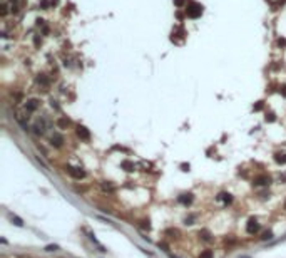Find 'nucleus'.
I'll return each instance as SVG.
<instances>
[{
    "label": "nucleus",
    "instance_id": "4",
    "mask_svg": "<svg viewBox=\"0 0 286 258\" xmlns=\"http://www.w3.org/2000/svg\"><path fill=\"white\" fill-rule=\"evenodd\" d=\"M269 183H271V178H269L268 174H259L253 179V184H254V186H268Z\"/></svg>",
    "mask_w": 286,
    "mask_h": 258
},
{
    "label": "nucleus",
    "instance_id": "16",
    "mask_svg": "<svg viewBox=\"0 0 286 258\" xmlns=\"http://www.w3.org/2000/svg\"><path fill=\"white\" fill-rule=\"evenodd\" d=\"M273 238V231H264L263 233V235H261V240H263V241H266V240H271Z\"/></svg>",
    "mask_w": 286,
    "mask_h": 258
},
{
    "label": "nucleus",
    "instance_id": "18",
    "mask_svg": "<svg viewBox=\"0 0 286 258\" xmlns=\"http://www.w3.org/2000/svg\"><path fill=\"white\" fill-rule=\"evenodd\" d=\"M7 15V3L2 2V17H5Z\"/></svg>",
    "mask_w": 286,
    "mask_h": 258
},
{
    "label": "nucleus",
    "instance_id": "13",
    "mask_svg": "<svg viewBox=\"0 0 286 258\" xmlns=\"http://www.w3.org/2000/svg\"><path fill=\"white\" fill-rule=\"evenodd\" d=\"M199 258H214L213 250H202L201 255H199Z\"/></svg>",
    "mask_w": 286,
    "mask_h": 258
},
{
    "label": "nucleus",
    "instance_id": "6",
    "mask_svg": "<svg viewBox=\"0 0 286 258\" xmlns=\"http://www.w3.org/2000/svg\"><path fill=\"white\" fill-rule=\"evenodd\" d=\"M39 106H40V101H37V99H28L25 102V111L27 112H35L37 109H39Z\"/></svg>",
    "mask_w": 286,
    "mask_h": 258
},
{
    "label": "nucleus",
    "instance_id": "10",
    "mask_svg": "<svg viewBox=\"0 0 286 258\" xmlns=\"http://www.w3.org/2000/svg\"><path fill=\"white\" fill-rule=\"evenodd\" d=\"M216 201H224V204H229L233 201V198H231V195H228V193H221V195L216 196Z\"/></svg>",
    "mask_w": 286,
    "mask_h": 258
},
{
    "label": "nucleus",
    "instance_id": "5",
    "mask_svg": "<svg viewBox=\"0 0 286 258\" xmlns=\"http://www.w3.org/2000/svg\"><path fill=\"white\" fill-rule=\"evenodd\" d=\"M65 142V139L64 136H62L60 133H54L52 136H50V144L52 146H55V147H62V144Z\"/></svg>",
    "mask_w": 286,
    "mask_h": 258
},
{
    "label": "nucleus",
    "instance_id": "12",
    "mask_svg": "<svg viewBox=\"0 0 286 258\" xmlns=\"http://www.w3.org/2000/svg\"><path fill=\"white\" fill-rule=\"evenodd\" d=\"M70 124V121L69 119H65V117H60L59 121H57V126H59L60 129H67V126Z\"/></svg>",
    "mask_w": 286,
    "mask_h": 258
},
{
    "label": "nucleus",
    "instance_id": "15",
    "mask_svg": "<svg viewBox=\"0 0 286 258\" xmlns=\"http://www.w3.org/2000/svg\"><path fill=\"white\" fill-rule=\"evenodd\" d=\"M10 12H14V14L19 12V3L15 2V0H10Z\"/></svg>",
    "mask_w": 286,
    "mask_h": 258
},
{
    "label": "nucleus",
    "instance_id": "17",
    "mask_svg": "<svg viewBox=\"0 0 286 258\" xmlns=\"http://www.w3.org/2000/svg\"><path fill=\"white\" fill-rule=\"evenodd\" d=\"M174 3H176L177 7H182L186 3V5H188V0H174Z\"/></svg>",
    "mask_w": 286,
    "mask_h": 258
},
{
    "label": "nucleus",
    "instance_id": "1",
    "mask_svg": "<svg viewBox=\"0 0 286 258\" xmlns=\"http://www.w3.org/2000/svg\"><path fill=\"white\" fill-rule=\"evenodd\" d=\"M202 14V5H199L197 2H189L188 5H186V15L191 19H196L199 17V15Z\"/></svg>",
    "mask_w": 286,
    "mask_h": 258
},
{
    "label": "nucleus",
    "instance_id": "9",
    "mask_svg": "<svg viewBox=\"0 0 286 258\" xmlns=\"http://www.w3.org/2000/svg\"><path fill=\"white\" fill-rule=\"evenodd\" d=\"M44 131H45V119L37 121L34 124V133L35 134H44Z\"/></svg>",
    "mask_w": 286,
    "mask_h": 258
},
{
    "label": "nucleus",
    "instance_id": "14",
    "mask_svg": "<svg viewBox=\"0 0 286 258\" xmlns=\"http://www.w3.org/2000/svg\"><path fill=\"white\" fill-rule=\"evenodd\" d=\"M275 159H276L278 163H281V164H284V163H286V154L276 153V154H275Z\"/></svg>",
    "mask_w": 286,
    "mask_h": 258
},
{
    "label": "nucleus",
    "instance_id": "11",
    "mask_svg": "<svg viewBox=\"0 0 286 258\" xmlns=\"http://www.w3.org/2000/svg\"><path fill=\"white\" fill-rule=\"evenodd\" d=\"M177 201L182 203V204H191V201H193V198H191V195H182L177 198Z\"/></svg>",
    "mask_w": 286,
    "mask_h": 258
},
{
    "label": "nucleus",
    "instance_id": "2",
    "mask_svg": "<svg viewBox=\"0 0 286 258\" xmlns=\"http://www.w3.org/2000/svg\"><path fill=\"white\" fill-rule=\"evenodd\" d=\"M261 230V223L256 218H249L246 223V233L248 235H256Z\"/></svg>",
    "mask_w": 286,
    "mask_h": 258
},
{
    "label": "nucleus",
    "instance_id": "8",
    "mask_svg": "<svg viewBox=\"0 0 286 258\" xmlns=\"http://www.w3.org/2000/svg\"><path fill=\"white\" fill-rule=\"evenodd\" d=\"M37 84H40L42 87H49V85H50V79H49L45 74H39V76H37Z\"/></svg>",
    "mask_w": 286,
    "mask_h": 258
},
{
    "label": "nucleus",
    "instance_id": "3",
    "mask_svg": "<svg viewBox=\"0 0 286 258\" xmlns=\"http://www.w3.org/2000/svg\"><path fill=\"white\" fill-rule=\"evenodd\" d=\"M65 171H67V173L72 176L74 179H82V178L85 176V173L80 169V168H74V166H70V164L65 166Z\"/></svg>",
    "mask_w": 286,
    "mask_h": 258
},
{
    "label": "nucleus",
    "instance_id": "19",
    "mask_svg": "<svg viewBox=\"0 0 286 258\" xmlns=\"http://www.w3.org/2000/svg\"><path fill=\"white\" fill-rule=\"evenodd\" d=\"M34 42H35V46H39V44H40V39H39V37H35Z\"/></svg>",
    "mask_w": 286,
    "mask_h": 258
},
{
    "label": "nucleus",
    "instance_id": "20",
    "mask_svg": "<svg viewBox=\"0 0 286 258\" xmlns=\"http://www.w3.org/2000/svg\"><path fill=\"white\" fill-rule=\"evenodd\" d=\"M284 210H286V203H284Z\"/></svg>",
    "mask_w": 286,
    "mask_h": 258
},
{
    "label": "nucleus",
    "instance_id": "7",
    "mask_svg": "<svg viewBox=\"0 0 286 258\" xmlns=\"http://www.w3.org/2000/svg\"><path fill=\"white\" fill-rule=\"evenodd\" d=\"M76 133H77V136L80 139H84V141H89V139H90V133L84 128V126H77Z\"/></svg>",
    "mask_w": 286,
    "mask_h": 258
}]
</instances>
